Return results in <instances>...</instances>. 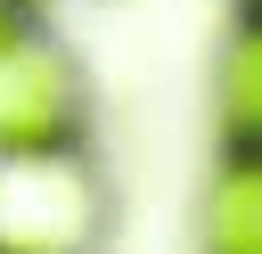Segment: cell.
<instances>
[{"label":"cell","mask_w":262,"mask_h":254,"mask_svg":"<svg viewBox=\"0 0 262 254\" xmlns=\"http://www.w3.org/2000/svg\"><path fill=\"white\" fill-rule=\"evenodd\" d=\"M82 74L74 57L33 33L25 16L0 25V156H41V147H74L82 139Z\"/></svg>","instance_id":"cell-2"},{"label":"cell","mask_w":262,"mask_h":254,"mask_svg":"<svg viewBox=\"0 0 262 254\" xmlns=\"http://www.w3.org/2000/svg\"><path fill=\"white\" fill-rule=\"evenodd\" d=\"M8 16H25V0H0V25H8Z\"/></svg>","instance_id":"cell-5"},{"label":"cell","mask_w":262,"mask_h":254,"mask_svg":"<svg viewBox=\"0 0 262 254\" xmlns=\"http://www.w3.org/2000/svg\"><path fill=\"white\" fill-rule=\"evenodd\" d=\"M205 254H262V156H229L205 197Z\"/></svg>","instance_id":"cell-3"},{"label":"cell","mask_w":262,"mask_h":254,"mask_svg":"<svg viewBox=\"0 0 262 254\" xmlns=\"http://www.w3.org/2000/svg\"><path fill=\"white\" fill-rule=\"evenodd\" d=\"M221 123L246 156H262V16H246V33L221 57Z\"/></svg>","instance_id":"cell-4"},{"label":"cell","mask_w":262,"mask_h":254,"mask_svg":"<svg viewBox=\"0 0 262 254\" xmlns=\"http://www.w3.org/2000/svg\"><path fill=\"white\" fill-rule=\"evenodd\" d=\"M98 238V180L74 147L0 156V254H82Z\"/></svg>","instance_id":"cell-1"}]
</instances>
